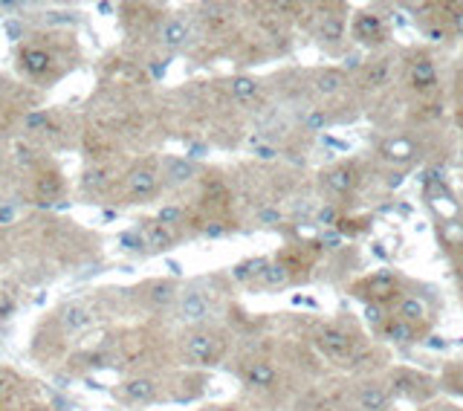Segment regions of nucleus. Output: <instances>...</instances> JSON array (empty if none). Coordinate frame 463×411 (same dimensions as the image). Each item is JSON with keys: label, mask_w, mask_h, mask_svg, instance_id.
<instances>
[{"label": "nucleus", "mask_w": 463, "mask_h": 411, "mask_svg": "<svg viewBox=\"0 0 463 411\" xmlns=\"http://www.w3.org/2000/svg\"><path fill=\"white\" fill-rule=\"evenodd\" d=\"M171 299H174V287H171V284L162 281V284H154V287H151V301H154V304H168Z\"/></svg>", "instance_id": "b1692460"}, {"label": "nucleus", "mask_w": 463, "mask_h": 411, "mask_svg": "<svg viewBox=\"0 0 463 411\" xmlns=\"http://www.w3.org/2000/svg\"><path fill=\"white\" fill-rule=\"evenodd\" d=\"M15 220V209L12 206H0V223H9Z\"/></svg>", "instance_id": "c85d7f7f"}, {"label": "nucleus", "mask_w": 463, "mask_h": 411, "mask_svg": "<svg viewBox=\"0 0 463 411\" xmlns=\"http://www.w3.org/2000/svg\"><path fill=\"white\" fill-rule=\"evenodd\" d=\"M403 313H405L408 319H423V316H426V307H423V301H417V299H405V301H403Z\"/></svg>", "instance_id": "393cba45"}, {"label": "nucleus", "mask_w": 463, "mask_h": 411, "mask_svg": "<svg viewBox=\"0 0 463 411\" xmlns=\"http://www.w3.org/2000/svg\"><path fill=\"white\" fill-rule=\"evenodd\" d=\"M87 324V313L81 307H73V310H67V316H64V327L67 331H81V327Z\"/></svg>", "instance_id": "5701e85b"}, {"label": "nucleus", "mask_w": 463, "mask_h": 411, "mask_svg": "<svg viewBox=\"0 0 463 411\" xmlns=\"http://www.w3.org/2000/svg\"><path fill=\"white\" fill-rule=\"evenodd\" d=\"M226 411H235V408H226Z\"/></svg>", "instance_id": "f704fd0d"}, {"label": "nucleus", "mask_w": 463, "mask_h": 411, "mask_svg": "<svg viewBox=\"0 0 463 411\" xmlns=\"http://www.w3.org/2000/svg\"><path fill=\"white\" fill-rule=\"evenodd\" d=\"M319 32H322L324 41H339V35H342V18H339V15H327V18H322Z\"/></svg>", "instance_id": "aec40b11"}, {"label": "nucleus", "mask_w": 463, "mask_h": 411, "mask_svg": "<svg viewBox=\"0 0 463 411\" xmlns=\"http://www.w3.org/2000/svg\"><path fill=\"white\" fill-rule=\"evenodd\" d=\"M411 85H414L417 90H426L435 85V67L432 61H417L414 67H411Z\"/></svg>", "instance_id": "9b49d317"}, {"label": "nucleus", "mask_w": 463, "mask_h": 411, "mask_svg": "<svg viewBox=\"0 0 463 411\" xmlns=\"http://www.w3.org/2000/svg\"><path fill=\"white\" fill-rule=\"evenodd\" d=\"M388 73H391V64L388 61H376V64H371V67L365 70V87H379V85H385V78H388Z\"/></svg>", "instance_id": "f8f14e48"}, {"label": "nucleus", "mask_w": 463, "mask_h": 411, "mask_svg": "<svg viewBox=\"0 0 463 411\" xmlns=\"http://www.w3.org/2000/svg\"><path fill=\"white\" fill-rule=\"evenodd\" d=\"M159 38L165 46H183L186 38H189V26L186 21H180V18H171V21H165L162 32H159Z\"/></svg>", "instance_id": "6e6552de"}, {"label": "nucleus", "mask_w": 463, "mask_h": 411, "mask_svg": "<svg viewBox=\"0 0 463 411\" xmlns=\"http://www.w3.org/2000/svg\"><path fill=\"white\" fill-rule=\"evenodd\" d=\"M411 154H414V145H411L408 139H396L385 148V157L394 159V162H405V159H411Z\"/></svg>", "instance_id": "a211bd4d"}, {"label": "nucleus", "mask_w": 463, "mask_h": 411, "mask_svg": "<svg viewBox=\"0 0 463 411\" xmlns=\"http://www.w3.org/2000/svg\"><path fill=\"white\" fill-rule=\"evenodd\" d=\"M49 64H53V55H49L46 49H41V46H26V49H21L18 67H21L29 78H41V76H46Z\"/></svg>", "instance_id": "7ed1b4c3"}, {"label": "nucleus", "mask_w": 463, "mask_h": 411, "mask_svg": "<svg viewBox=\"0 0 463 411\" xmlns=\"http://www.w3.org/2000/svg\"><path fill=\"white\" fill-rule=\"evenodd\" d=\"M388 333H391L396 342H405V339H411V331H408L405 324H400V322H396V324H391V327H388Z\"/></svg>", "instance_id": "a878e982"}, {"label": "nucleus", "mask_w": 463, "mask_h": 411, "mask_svg": "<svg viewBox=\"0 0 463 411\" xmlns=\"http://www.w3.org/2000/svg\"><path fill=\"white\" fill-rule=\"evenodd\" d=\"M186 353H189V359H194V362L211 365L214 359L220 356V339L214 333H191L186 339Z\"/></svg>", "instance_id": "f257e3e1"}, {"label": "nucleus", "mask_w": 463, "mask_h": 411, "mask_svg": "<svg viewBox=\"0 0 463 411\" xmlns=\"http://www.w3.org/2000/svg\"><path fill=\"white\" fill-rule=\"evenodd\" d=\"M324 243H327V246H339V243H342V238H339L336 232H330V235H324Z\"/></svg>", "instance_id": "2f4dec72"}, {"label": "nucleus", "mask_w": 463, "mask_h": 411, "mask_svg": "<svg viewBox=\"0 0 463 411\" xmlns=\"http://www.w3.org/2000/svg\"><path fill=\"white\" fill-rule=\"evenodd\" d=\"M122 397L130 403H151L157 397V385L151 380H145V376H137V380L122 383Z\"/></svg>", "instance_id": "423d86ee"}, {"label": "nucleus", "mask_w": 463, "mask_h": 411, "mask_svg": "<svg viewBox=\"0 0 463 411\" xmlns=\"http://www.w3.org/2000/svg\"><path fill=\"white\" fill-rule=\"evenodd\" d=\"M353 180H356V177H353V168H336V171H330L327 183H330V189H333V191L344 194V191H351Z\"/></svg>", "instance_id": "2eb2a0df"}, {"label": "nucleus", "mask_w": 463, "mask_h": 411, "mask_svg": "<svg viewBox=\"0 0 463 411\" xmlns=\"http://www.w3.org/2000/svg\"><path fill=\"white\" fill-rule=\"evenodd\" d=\"M180 215H183V211H180V209H162V215H159V223H177L180 220Z\"/></svg>", "instance_id": "bb28decb"}, {"label": "nucleus", "mask_w": 463, "mask_h": 411, "mask_svg": "<svg viewBox=\"0 0 463 411\" xmlns=\"http://www.w3.org/2000/svg\"><path fill=\"white\" fill-rule=\"evenodd\" d=\"M180 316L186 322H203L209 316V301L200 292H186L183 299H180Z\"/></svg>", "instance_id": "0eeeda50"}, {"label": "nucleus", "mask_w": 463, "mask_h": 411, "mask_svg": "<svg viewBox=\"0 0 463 411\" xmlns=\"http://www.w3.org/2000/svg\"><path fill=\"white\" fill-rule=\"evenodd\" d=\"M157 183H159L157 168H154V162H148V166H137L125 177V191L134 194V197H145V194H151L157 189Z\"/></svg>", "instance_id": "f03ea898"}, {"label": "nucleus", "mask_w": 463, "mask_h": 411, "mask_svg": "<svg viewBox=\"0 0 463 411\" xmlns=\"http://www.w3.org/2000/svg\"><path fill=\"white\" fill-rule=\"evenodd\" d=\"M339 87H342V73H339V70H327V73H322L319 81H316V90L324 93V96H327V93H336Z\"/></svg>", "instance_id": "6ab92c4d"}, {"label": "nucleus", "mask_w": 463, "mask_h": 411, "mask_svg": "<svg viewBox=\"0 0 463 411\" xmlns=\"http://www.w3.org/2000/svg\"><path fill=\"white\" fill-rule=\"evenodd\" d=\"M316 339H319V348H322L330 359H344V356H351V342H347V336L339 333L336 327H322Z\"/></svg>", "instance_id": "20e7f679"}, {"label": "nucleus", "mask_w": 463, "mask_h": 411, "mask_svg": "<svg viewBox=\"0 0 463 411\" xmlns=\"http://www.w3.org/2000/svg\"><path fill=\"white\" fill-rule=\"evenodd\" d=\"M263 270H267V261H263V258H252V261H243V264H238L232 275H235L238 281H250V278L261 275Z\"/></svg>", "instance_id": "4468645a"}, {"label": "nucleus", "mask_w": 463, "mask_h": 411, "mask_svg": "<svg viewBox=\"0 0 463 411\" xmlns=\"http://www.w3.org/2000/svg\"><path fill=\"white\" fill-rule=\"evenodd\" d=\"M330 220H333V211L324 209V211H322V223H330Z\"/></svg>", "instance_id": "72a5a7b5"}, {"label": "nucleus", "mask_w": 463, "mask_h": 411, "mask_svg": "<svg viewBox=\"0 0 463 411\" xmlns=\"http://www.w3.org/2000/svg\"><path fill=\"white\" fill-rule=\"evenodd\" d=\"M359 405L365 408V411H383L385 408V394L379 391V388H362L359 391Z\"/></svg>", "instance_id": "ddd939ff"}, {"label": "nucleus", "mask_w": 463, "mask_h": 411, "mask_svg": "<svg viewBox=\"0 0 463 411\" xmlns=\"http://www.w3.org/2000/svg\"><path fill=\"white\" fill-rule=\"evenodd\" d=\"M35 194L41 197V200H53V197L61 194V177L53 174V171H44L38 180H35Z\"/></svg>", "instance_id": "1a4fd4ad"}, {"label": "nucleus", "mask_w": 463, "mask_h": 411, "mask_svg": "<svg viewBox=\"0 0 463 411\" xmlns=\"http://www.w3.org/2000/svg\"><path fill=\"white\" fill-rule=\"evenodd\" d=\"M246 380H250V385H258V388H267L275 383V371L270 362H252L250 368H246Z\"/></svg>", "instance_id": "9d476101"}, {"label": "nucleus", "mask_w": 463, "mask_h": 411, "mask_svg": "<svg viewBox=\"0 0 463 411\" xmlns=\"http://www.w3.org/2000/svg\"><path fill=\"white\" fill-rule=\"evenodd\" d=\"M261 220H263V223H278V211H275V209L261 211Z\"/></svg>", "instance_id": "7c9ffc66"}, {"label": "nucleus", "mask_w": 463, "mask_h": 411, "mask_svg": "<svg viewBox=\"0 0 463 411\" xmlns=\"http://www.w3.org/2000/svg\"><path fill=\"white\" fill-rule=\"evenodd\" d=\"M455 26L457 32H463V12H455Z\"/></svg>", "instance_id": "473e14b6"}, {"label": "nucleus", "mask_w": 463, "mask_h": 411, "mask_svg": "<svg viewBox=\"0 0 463 411\" xmlns=\"http://www.w3.org/2000/svg\"><path fill=\"white\" fill-rule=\"evenodd\" d=\"M168 177L174 180V183H183V180L191 177V166L183 159H168Z\"/></svg>", "instance_id": "4be33fe9"}, {"label": "nucleus", "mask_w": 463, "mask_h": 411, "mask_svg": "<svg viewBox=\"0 0 463 411\" xmlns=\"http://www.w3.org/2000/svg\"><path fill=\"white\" fill-rule=\"evenodd\" d=\"M356 35L365 41H376L379 38V21L374 15H359L356 18Z\"/></svg>", "instance_id": "f3484780"}, {"label": "nucleus", "mask_w": 463, "mask_h": 411, "mask_svg": "<svg viewBox=\"0 0 463 411\" xmlns=\"http://www.w3.org/2000/svg\"><path fill=\"white\" fill-rule=\"evenodd\" d=\"M287 278H290V270L284 264H267V270L261 272V281L267 284V287H281V284H287Z\"/></svg>", "instance_id": "dca6fc26"}, {"label": "nucleus", "mask_w": 463, "mask_h": 411, "mask_svg": "<svg viewBox=\"0 0 463 411\" xmlns=\"http://www.w3.org/2000/svg\"><path fill=\"white\" fill-rule=\"evenodd\" d=\"M232 93H235L238 98H252L258 93V85L252 78H235L232 81Z\"/></svg>", "instance_id": "412c9836"}, {"label": "nucleus", "mask_w": 463, "mask_h": 411, "mask_svg": "<svg viewBox=\"0 0 463 411\" xmlns=\"http://www.w3.org/2000/svg\"><path fill=\"white\" fill-rule=\"evenodd\" d=\"M324 122H327V116H324V113H310V116H307V128H313V130L324 128Z\"/></svg>", "instance_id": "cd10ccee"}, {"label": "nucleus", "mask_w": 463, "mask_h": 411, "mask_svg": "<svg viewBox=\"0 0 463 411\" xmlns=\"http://www.w3.org/2000/svg\"><path fill=\"white\" fill-rule=\"evenodd\" d=\"M139 238H142V246H148V250H168V246L174 243L168 226L159 223V220H145L142 229H139Z\"/></svg>", "instance_id": "39448f33"}, {"label": "nucleus", "mask_w": 463, "mask_h": 411, "mask_svg": "<svg viewBox=\"0 0 463 411\" xmlns=\"http://www.w3.org/2000/svg\"><path fill=\"white\" fill-rule=\"evenodd\" d=\"M365 316H368V322H379V319H383V313H379V307L376 304H368V310H365Z\"/></svg>", "instance_id": "c756f323"}]
</instances>
